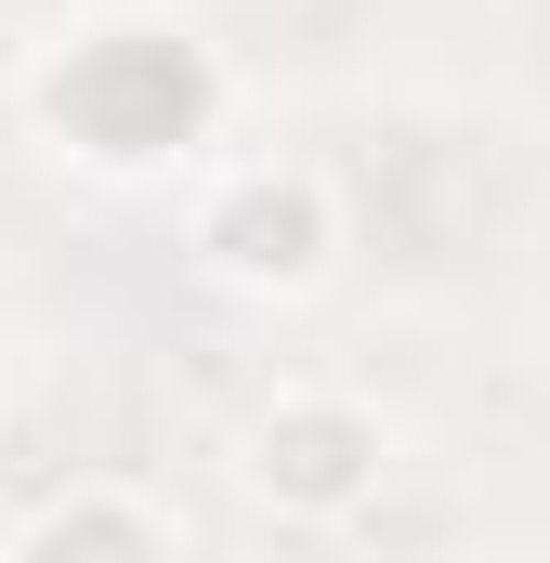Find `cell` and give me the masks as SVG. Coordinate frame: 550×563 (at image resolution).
Returning a JSON list of instances; mask_svg holds the SVG:
<instances>
[{"instance_id":"6da1fadb","label":"cell","mask_w":550,"mask_h":563,"mask_svg":"<svg viewBox=\"0 0 550 563\" xmlns=\"http://www.w3.org/2000/svg\"><path fill=\"white\" fill-rule=\"evenodd\" d=\"M26 106H40L53 157H79V170H170L184 144L210 132L223 79H210V53H197L184 26L106 13V26H66V40L26 66Z\"/></svg>"},{"instance_id":"7a4b0ae2","label":"cell","mask_w":550,"mask_h":563,"mask_svg":"<svg viewBox=\"0 0 550 563\" xmlns=\"http://www.w3.org/2000/svg\"><path fill=\"white\" fill-rule=\"evenodd\" d=\"M328 250H341V210H328L315 170H223V184L197 197V263L223 288H250V301L315 288Z\"/></svg>"},{"instance_id":"3957f363","label":"cell","mask_w":550,"mask_h":563,"mask_svg":"<svg viewBox=\"0 0 550 563\" xmlns=\"http://www.w3.org/2000/svg\"><path fill=\"white\" fill-rule=\"evenodd\" d=\"M381 420L354 407V394H275L250 445H237V485L263 498V511H301V525H341V511H367V485H381Z\"/></svg>"},{"instance_id":"277c9868","label":"cell","mask_w":550,"mask_h":563,"mask_svg":"<svg viewBox=\"0 0 550 563\" xmlns=\"http://www.w3.org/2000/svg\"><path fill=\"white\" fill-rule=\"evenodd\" d=\"M13 563H170V551H157V525L119 485H79V498H53V511L13 525Z\"/></svg>"}]
</instances>
